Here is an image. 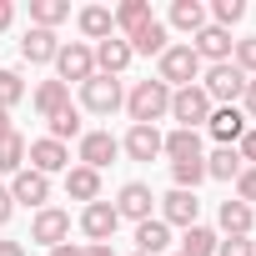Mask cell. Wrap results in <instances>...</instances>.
<instances>
[{"label": "cell", "instance_id": "24", "mask_svg": "<svg viewBox=\"0 0 256 256\" xmlns=\"http://www.w3.org/2000/svg\"><path fill=\"white\" fill-rule=\"evenodd\" d=\"M66 196L70 201H100V171H90V166H70L66 171Z\"/></svg>", "mask_w": 256, "mask_h": 256}, {"label": "cell", "instance_id": "34", "mask_svg": "<svg viewBox=\"0 0 256 256\" xmlns=\"http://www.w3.org/2000/svg\"><path fill=\"white\" fill-rule=\"evenodd\" d=\"M20 100H26V80H20V70L0 66V110H16Z\"/></svg>", "mask_w": 256, "mask_h": 256}, {"label": "cell", "instance_id": "32", "mask_svg": "<svg viewBox=\"0 0 256 256\" xmlns=\"http://www.w3.org/2000/svg\"><path fill=\"white\" fill-rule=\"evenodd\" d=\"M26 136L16 131V136H6V141H0V171H6V176H16V171H26Z\"/></svg>", "mask_w": 256, "mask_h": 256}, {"label": "cell", "instance_id": "28", "mask_svg": "<svg viewBox=\"0 0 256 256\" xmlns=\"http://www.w3.org/2000/svg\"><path fill=\"white\" fill-rule=\"evenodd\" d=\"M246 166H241V156H236V146H216L211 156H206V176L211 181H236Z\"/></svg>", "mask_w": 256, "mask_h": 256}, {"label": "cell", "instance_id": "23", "mask_svg": "<svg viewBox=\"0 0 256 256\" xmlns=\"http://www.w3.org/2000/svg\"><path fill=\"white\" fill-rule=\"evenodd\" d=\"M30 106L50 120L56 110H66V106H70V86H66V80H40V86L30 90Z\"/></svg>", "mask_w": 256, "mask_h": 256}, {"label": "cell", "instance_id": "40", "mask_svg": "<svg viewBox=\"0 0 256 256\" xmlns=\"http://www.w3.org/2000/svg\"><path fill=\"white\" fill-rule=\"evenodd\" d=\"M241 116L256 126V76H251V80H246V90H241Z\"/></svg>", "mask_w": 256, "mask_h": 256}, {"label": "cell", "instance_id": "2", "mask_svg": "<svg viewBox=\"0 0 256 256\" xmlns=\"http://www.w3.org/2000/svg\"><path fill=\"white\" fill-rule=\"evenodd\" d=\"M201 70H206V66H201V56H196L186 40H171V46L156 56V80H161V86H171V90L196 86V80H201Z\"/></svg>", "mask_w": 256, "mask_h": 256}, {"label": "cell", "instance_id": "48", "mask_svg": "<svg viewBox=\"0 0 256 256\" xmlns=\"http://www.w3.org/2000/svg\"><path fill=\"white\" fill-rule=\"evenodd\" d=\"M176 256H181V251H176Z\"/></svg>", "mask_w": 256, "mask_h": 256}, {"label": "cell", "instance_id": "36", "mask_svg": "<svg viewBox=\"0 0 256 256\" xmlns=\"http://www.w3.org/2000/svg\"><path fill=\"white\" fill-rule=\"evenodd\" d=\"M231 66H236L241 76H256V36L236 40V50H231Z\"/></svg>", "mask_w": 256, "mask_h": 256}, {"label": "cell", "instance_id": "38", "mask_svg": "<svg viewBox=\"0 0 256 256\" xmlns=\"http://www.w3.org/2000/svg\"><path fill=\"white\" fill-rule=\"evenodd\" d=\"M236 201H246V206H256V166H246V171L236 176Z\"/></svg>", "mask_w": 256, "mask_h": 256}, {"label": "cell", "instance_id": "14", "mask_svg": "<svg viewBox=\"0 0 256 256\" xmlns=\"http://www.w3.org/2000/svg\"><path fill=\"white\" fill-rule=\"evenodd\" d=\"M156 201H161V221H166V226H181V231H186V226L201 221V201H196V191H176V186H171V191L156 196Z\"/></svg>", "mask_w": 256, "mask_h": 256}, {"label": "cell", "instance_id": "22", "mask_svg": "<svg viewBox=\"0 0 256 256\" xmlns=\"http://www.w3.org/2000/svg\"><path fill=\"white\" fill-rule=\"evenodd\" d=\"M76 26H80V36H86V46L96 40H106V36H116V20H110V6H86L80 16H76Z\"/></svg>", "mask_w": 256, "mask_h": 256}, {"label": "cell", "instance_id": "26", "mask_svg": "<svg viewBox=\"0 0 256 256\" xmlns=\"http://www.w3.org/2000/svg\"><path fill=\"white\" fill-rule=\"evenodd\" d=\"M110 20H116V36L126 40V36H136L151 20V6H146V0H120V6L110 10Z\"/></svg>", "mask_w": 256, "mask_h": 256}, {"label": "cell", "instance_id": "1", "mask_svg": "<svg viewBox=\"0 0 256 256\" xmlns=\"http://www.w3.org/2000/svg\"><path fill=\"white\" fill-rule=\"evenodd\" d=\"M126 116H131V126H156L171 116V86H161L156 76L151 80H136L131 96H126Z\"/></svg>", "mask_w": 256, "mask_h": 256}, {"label": "cell", "instance_id": "5", "mask_svg": "<svg viewBox=\"0 0 256 256\" xmlns=\"http://www.w3.org/2000/svg\"><path fill=\"white\" fill-rule=\"evenodd\" d=\"M96 76V50L86 46V40H66L60 50H56V80H76V86H86Z\"/></svg>", "mask_w": 256, "mask_h": 256}, {"label": "cell", "instance_id": "47", "mask_svg": "<svg viewBox=\"0 0 256 256\" xmlns=\"http://www.w3.org/2000/svg\"><path fill=\"white\" fill-rule=\"evenodd\" d=\"M131 256H141V251H131Z\"/></svg>", "mask_w": 256, "mask_h": 256}, {"label": "cell", "instance_id": "31", "mask_svg": "<svg viewBox=\"0 0 256 256\" xmlns=\"http://www.w3.org/2000/svg\"><path fill=\"white\" fill-rule=\"evenodd\" d=\"M46 126H50V141H60V146H66V141H80V106L70 100V106H66V110H56Z\"/></svg>", "mask_w": 256, "mask_h": 256}, {"label": "cell", "instance_id": "6", "mask_svg": "<svg viewBox=\"0 0 256 256\" xmlns=\"http://www.w3.org/2000/svg\"><path fill=\"white\" fill-rule=\"evenodd\" d=\"M80 106H86L90 116H116V110L126 106V90H120L116 76H90V80L80 86Z\"/></svg>", "mask_w": 256, "mask_h": 256}, {"label": "cell", "instance_id": "3", "mask_svg": "<svg viewBox=\"0 0 256 256\" xmlns=\"http://www.w3.org/2000/svg\"><path fill=\"white\" fill-rule=\"evenodd\" d=\"M246 80H251V76H241L231 60H221V66H206L196 86L211 96V106H241V90H246Z\"/></svg>", "mask_w": 256, "mask_h": 256}, {"label": "cell", "instance_id": "33", "mask_svg": "<svg viewBox=\"0 0 256 256\" xmlns=\"http://www.w3.org/2000/svg\"><path fill=\"white\" fill-rule=\"evenodd\" d=\"M171 181H176V191H196L206 181V156L201 161H171Z\"/></svg>", "mask_w": 256, "mask_h": 256}, {"label": "cell", "instance_id": "17", "mask_svg": "<svg viewBox=\"0 0 256 256\" xmlns=\"http://www.w3.org/2000/svg\"><path fill=\"white\" fill-rule=\"evenodd\" d=\"M126 46H131V56H161L166 46H171V30H166V20H146L136 36H126Z\"/></svg>", "mask_w": 256, "mask_h": 256}, {"label": "cell", "instance_id": "20", "mask_svg": "<svg viewBox=\"0 0 256 256\" xmlns=\"http://www.w3.org/2000/svg\"><path fill=\"white\" fill-rule=\"evenodd\" d=\"M216 221H221V236H251V226H256V206H246V201H221V211H216Z\"/></svg>", "mask_w": 256, "mask_h": 256}, {"label": "cell", "instance_id": "15", "mask_svg": "<svg viewBox=\"0 0 256 256\" xmlns=\"http://www.w3.org/2000/svg\"><path fill=\"white\" fill-rule=\"evenodd\" d=\"M246 116H241V106H216L211 110V120H206V131H211V141L216 146H236L241 136H246Z\"/></svg>", "mask_w": 256, "mask_h": 256}, {"label": "cell", "instance_id": "13", "mask_svg": "<svg viewBox=\"0 0 256 256\" xmlns=\"http://www.w3.org/2000/svg\"><path fill=\"white\" fill-rule=\"evenodd\" d=\"M10 201H16V206H36V211L50 206V176H40V171H30V166L16 171V176H10Z\"/></svg>", "mask_w": 256, "mask_h": 256}, {"label": "cell", "instance_id": "46", "mask_svg": "<svg viewBox=\"0 0 256 256\" xmlns=\"http://www.w3.org/2000/svg\"><path fill=\"white\" fill-rule=\"evenodd\" d=\"M6 136H16V126H10V110H0V141Z\"/></svg>", "mask_w": 256, "mask_h": 256}, {"label": "cell", "instance_id": "8", "mask_svg": "<svg viewBox=\"0 0 256 256\" xmlns=\"http://www.w3.org/2000/svg\"><path fill=\"white\" fill-rule=\"evenodd\" d=\"M196 56H201V66H221V60H231V50H236V40H231V30H221V26H201L191 40H186Z\"/></svg>", "mask_w": 256, "mask_h": 256}, {"label": "cell", "instance_id": "12", "mask_svg": "<svg viewBox=\"0 0 256 256\" xmlns=\"http://www.w3.org/2000/svg\"><path fill=\"white\" fill-rule=\"evenodd\" d=\"M26 161H30V171L56 176V171H70V146H60V141L40 136V141H30V146H26Z\"/></svg>", "mask_w": 256, "mask_h": 256}, {"label": "cell", "instance_id": "25", "mask_svg": "<svg viewBox=\"0 0 256 256\" xmlns=\"http://www.w3.org/2000/svg\"><path fill=\"white\" fill-rule=\"evenodd\" d=\"M201 26H206V6H201V0H171V20H166V30L196 36Z\"/></svg>", "mask_w": 256, "mask_h": 256}, {"label": "cell", "instance_id": "30", "mask_svg": "<svg viewBox=\"0 0 256 256\" xmlns=\"http://www.w3.org/2000/svg\"><path fill=\"white\" fill-rule=\"evenodd\" d=\"M216 241H221V236H216L211 226L196 221V226L181 231V256H216Z\"/></svg>", "mask_w": 256, "mask_h": 256}, {"label": "cell", "instance_id": "41", "mask_svg": "<svg viewBox=\"0 0 256 256\" xmlns=\"http://www.w3.org/2000/svg\"><path fill=\"white\" fill-rule=\"evenodd\" d=\"M16 216V201H10V186H0V226Z\"/></svg>", "mask_w": 256, "mask_h": 256}, {"label": "cell", "instance_id": "21", "mask_svg": "<svg viewBox=\"0 0 256 256\" xmlns=\"http://www.w3.org/2000/svg\"><path fill=\"white\" fill-rule=\"evenodd\" d=\"M161 156H171V161H201L206 151H201V131H176L171 136H161Z\"/></svg>", "mask_w": 256, "mask_h": 256}, {"label": "cell", "instance_id": "10", "mask_svg": "<svg viewBox=\"0 0 256 256\" xmlns=\"http://www.w3.org/2000/svg\"><path fill=\"white\" fill-rule=\"evenodd\" d=\"M116 226H120V216H116V206H110V201H90V206H80V236H86V246L110 241V236H116Z\"/></svg>", "mask_w": 256, "mask_h": 256}, {"label": "cell", "instance_id": "37", "mask_svg": "<svg viewBox=\"0 0 256 256\" xmlns=\"http://www.w3.org/2000/svg\"><path fill=\"white\" fill-rule=\"evenodd\" d=\"M216 256H256V241L251 236H221L216 241Z\"/></svg>", "mask_w": 256, "mask_h": 256}, {"label": "cell", "instance_id": "27", "mask_svg": "<svg viewBox=\"0 0 256 256\" xmlns=\"http://www.w3.org/2000/svg\"><path fill=\"white\" fill-rule=\"evenodd\" d=\"M166 246H171V226H166L161 216H151V221L136 226V251H141V256H161Z\"/></svg>", "mask_w": 256, "mask_h": 256}, {"label": "cell", "instance_id": "35", "mask_svg": "<svg viewBox=\"0 0 256 256\" xmlns=\"http://www.w3.org/2000/svg\"><path fill=\"white\" fill-rule=\"evenodd\" d=\"M206 20H211V26H221V30H231L236 20H246V0H211Z\"/></svg>", "mask_w": 256, "mask_h": 256}, {"label": "cell", "instance_id": "43", "mask_svg": "<svg viewBox=\"0 0 256 256\" xmlns=\"http://www.w3.org/2000/svg\"><path fill=\"white\" fill-rule=\"evenodd\" d=\"M10 20H16V6H10V0H0V30H10Z\"/></svg>", "mask_w": 256, "mask_h": 256}, {"label": "cell", "instance_id": "45", "mask_svg": "<svg viewBox=\"0 0 256 256\" xmlns=\"http://www.w3.org/2000/svg\"><path fill=\"white\" fill-rule=\"evenodd\" d=\"M0 256H26V246L20 241H0Z\"/></svg>", "mask_w": 256, "mask_h": 256}, {"label": "cell", "instance_id": "9", "mask_svg": "<svg viewBox=\"0 0 256 256\" xmlns=\"http://www.w3.org/2000/svg\"><path fill=\"white\" fill-rule=\"evenodd\" d=\"M116 156H120V141H116L110 131H80V151H76V161H80V166L106 171Z\"/></svg>", "mask_w": 256, "mask_h": 256}, {"label": "cell", "instance_id": "4", "mask_svg": "<svg viewBox=\"0 0 256 256\" xmlns=\"http://www.w3.org/2000/svg\"><path fill=\"white\" fill-rule=\"evenodd\" d=\"M211 96L201 90V86H181V90H171V120L181 126V131H201V126L211 120Z\"/></svg>", "mask_w": 256, "mask_h": 256}, {"label": "cell", "instance_id": "19", "mask_svg": "<svg viewBox=\"0 0 256 256\" xmlns=\"http://www.w3.org/2000/svg\"><path fill=\"white\" fill-rule=\"evenodd\" d=\"M56 50H60V40H56V30H26L20 36V56L30 60V66H56Z\"/></svg>", "mask_w": 256, "mask_h": 256}, {"label": "cell", "instance_id": "16", "mask_svg": "<svg viewBox=\"0 0 256 256\" xmlns=\"http://www.w3.org/2000/svg\"><path fill=\"white\" fill-rule=\"evenodd\" d=\"M90 50H96V76H116V80H120V70H126V66L136 60V56H131V46H126L120 36H106V40H100V46H90Z\"/></svg>", "mask_w": 256, "mask_h": 256}, {"label": "cell", "instance_id": "42", "mask_svg": "<svg viewBox=\"0 0 256 256\" xmlns=\"http://www.w3.org/2000/svg\"><path fill=\"white\" fill-rule=\"evenodd\" d=\"M50 256H86V246H76V241H60Z\"/></svg>", "mask_w": 256, "mask_h": 256}, {"label": "cell", "instance_id": "29", "mask_svg": "<svg viewBox=\"0 0 256 256\" xmlns=\"http://www.w3.org/2000/svg\"><path fill=\"white\" fill-rule=\"evenodd\" d=\"M60 20H70V0H30V26L36 30H56Z\"/></svg>", "mask_w": 256, "mask_h": 256}, {"label": "cell", "instance_id": "44", "mask_svg": "<svg viewBox=\"0 0 256 256\" xmlns=\"http://www.w3.org/2000/svg\"><path fill=\"white\" fill-rule=\"evenodd\" d=\"M86 256H116V246L110 241H96V246H86Z\"/></svg>", "mask_w": 256, "mask_h": 256}, {"label": "cell", "instance_id": "18", "mask_svg": "<svg viewBox=\"0 0 256 256\" xmlns=\"http://www.w3.org/2000/svg\"><path fill=\"white\" fill-rule=\"evenodd\" d=\"M120 151L131 161H156L161 156V131H156V126H131L126 141H120Z\"/></svg>", "mask_w": 256, "mask_h": 256}, {"label": "cell", "instance_id": "7", "mask_svg": "<svg viewBox=\"0 0 256 256\" xmlns=\"http://www.w3.org/2000/svg\"><path fill=\"white\" fill-rule=\"evenodd\" d=\"M30 241L46 246V251H56L60 241H70V211H60V206H40V211L30 216Z\"/></svg>", "mask_w": 256, "mask_h": 256}, {"label": "cell", "instance_id": "11", "mask_svg": "<svg viewBox=\"0 0 256 256\" xmlns=\"http://www.w3.org/2000/svg\"><path fill=\"white\" fill-rule=\"evenodd\" d=\"M110 206H116V216H120V221H136V226H141V221H151L156 196H151V186H146V181H126V186H120V196H116Z\"/></svg>", "mask_w": 256, "mask_h": 256}, {"label": "cell", "instance_id": "39", "mask_svg": "<svg viewBox=\"0 0 256 256\" xmlns=\"http://www.w3.org/2000/svg\"><path fill=\"white\" fill-rule=\"evenodd\" d=\"M236 156H241V166H256V126H246V136L236 141Z\"/></svg>", "mask_w": 256, "mask_h": 256}]
</instances>
